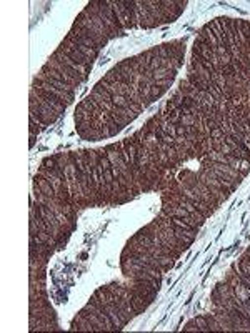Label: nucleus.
I'll use <instances>...</instances> for the list:
<instances>
[{
    "mask_svg": "<svg viewBox=\"0 0 250 333\" xmlns=\"http://www.w3.org/2000/svg\"><path fill=\"white\" fill-rule=\"evenodd\" d=\"M205 317H207V323H209V330H210V332H223L222 325H220L219 320L214 317V313L205 315Z\"/></svg>",
    "mask_w": 250,
    "mask_h": 333,
    "instance_id": "5701e85b",
    "label": "nucleus"
},
{
    "mask_svg": "<svg viewBox=\"0 0 250 333\" xmlns=\"http://www.w3.org/2000/svg\"><path fill=\"white\" fill-rule=\"evenodd\" d=\"M194 320H195V323H197V327H198V330H200V332H210L205 315H202V317H197V318H194Z\"/></svg>",
    "mask_w": 250,
    "mask_h": 333,
    "instance_id": "b1692460",
    "label": "nucleus"
},
{
    "mask_svg": "<svg viewBox=\"0 0 250 333\" xmlns=\"http://www.w3.org/2000/svg\"><path fill=\"white\" fill-rule=\"evenodd\" d=\"M33 180L39 183V187H40V190H42V193H44V195L50 197V199H55V197H57V193H55L54 187H52V183H50L49 180L45 179V177H42V175L37 174L35 177H33Z\"/></svg>",
    "mask_w": 250,
    "mask_h": 333,
    "instance_id": "f3484780",
    "label": "nucleus"
},
{
    "mask_svg": "<svg viewBox=\"0 0 250 333\" xmlns=\"http://www.w3.org/2000/svg\"><path fill=\"white\" fill-rule=\"evenodd\" d=\"M129 288V286H127ZM130 292V305H132V308L135 310V313H143L147 308H149V305L154 300H150V298L143 297V295L137 293V292H132V290H129Z\"/></svg>",
    "mask_w": 250,
    "mask_h": 333,
    "instance_id": "ddd939ff",
    "label": "nucleus"
},
{
    "mask_svg": "<svg viewBox=\"0 0 250 333\" xmlns=\"http://www.w3.org/2000/svg\"><path fill=\"white\" fill-rule=\"evenodd\" d=\"M30 90L35 92V95H37V97H40V99L44 100V102L47 103V105H50V107H52L57 113H60V115H62V113L65 112L67 105L63 103L62 100H58L57 97H54L52 94H49V92L42 90V88H37V87H32Z\"/></svg>",
    "mask_w": 250,
    "mask_h": 333,
    "instance_id": "6e6552de",
    "label": "nucleus"
},
{
    "mask_svg": "<svg viewBox=\"0 0 250 333\" xmlns=\"http://www.w3.org/2000/svg\"><path fill=\"white\" fill-rule=\"evenodd\" d=\"M37 78L42 80V82H45V83H49V85L55 87V88H58V90L69 92V94H75V87L69 85V83L58 82V80H55V78H52V77H45V75H40V74H37Z\"/></svg>",
    "mask_w": 250,
    "mask_h": 333,
    "instance_id": "dca6fc26",
    "label": "nucleus"
},
{
    "mask_svg": "<svg viewBox=\"0 0 250 333\" xmlns=\"http://www.w3.org/2000/svg\"><path fill=\"white\" fill-rule=\"evenodd\" d=\"M135 10H137V25L140 28H155V27H159V24H157L154 17L150 15L149 8H147L143 0H135Z\"/></svg>",
    "mask_w": 250,
    "mask_h": 333,
    "instance_id": "39448f33",
    "label": "nucleus"
},
{
    "mask_svg": "<svg viewBox=\"0 0 250 333\" xmlns=\"http://www.w3.org/2000/svg\"><path fill=\"white\" fill-rule=\"evenodd\" d=\"M177 69H167V67H160V69L154 70V78L155 80H165V78H175L177 75Z\"/></svg>",
    "mask_w": 250,
    "mask_h": 333,
    "instance_id": "412c9836",
    "label": "nucleus"
},
{
    "mask_svg": "<svg viewBox=\"0 0 250 333\" xmlns=\"http://www.w3.org/2000/svg\"><path fill=\"white\" fill-rule=\"evenodd\" d=\"M118 24L122 28H135L137 25V10H135V0H110Z\"/></svg>",
    "mask_w": 250,
    "mask_h": 333,
    "instance_id": "f257e3e1",
    "label": "nucleus"
},
{
    "mask_svg": "<svg viewBox=\"0 0 250 333\" xmlns=\"http://www.w3.org/2000/svg\"><path fill=\"white\" fill-rule=\"evenodd\" d=\"M47 262L49 258H45V256H40L37 254H28V267H30V270H42L47 267Z\"/></svg>",
    "mask_w": 250,
    "mask_h": 333,
    "instance_id": "6ab92c4d",
    "label": "nucleus"
},
{
    "mask_svg": "<svg viewBox=\"0 0 250 333\" xmlns=\"http://www.w3.org/2000/svg\"><path fill=\"white\" fill-rule=\"evenodd\" d=\"M32 87H37V88H42V90L49 92V94H52L54 97H57L58 100H62V102L65 103V105H69V103L74 102V97H75V94H69V92L58 90V88H55V87H52V85H49V83L42 82V80H39L37 77L33 78Z\"/></svg>",
    "mask_w": 250,
    "mask_h": 333,
    "instance_id": "423d86ee",
    "label": "nucleus"
},
{
    "mask_svg": "<svg viewBox=\"0 0 250 333\" xmlns=\"http://www.w3.org/2000/svg\"><path fill=\"white\" fill-rule=\"evenodd\" d=\"M112 103L118 108H130V100L124 95H113Z\"/></svg>",
    "mask_w": 250,
    "mask_h": 333,
    "instance_id": "4be33fe9",
    "label": "nucleus"
},
{
    "mask_svg": "<svg viewBox=\"0 0 250 333\" xmlns=\"http://www.w3.org/2000/svg\"><path fill=\"white\" fill-rule=\"evenodd\" d=\"M104 311L109 315L110 320H112L113 327H115V332H120L122 328L125 327V323L122 322L120 315H118V308H117V305H115V303H113V302H112V303H105V305H104Z\"/></svg>",
    "mask_w": 250,
    "mask_h": 333,
    "instance_id": "2eb2a0df",
    "label": "nucleus"
},
{
    "mask_svg": "<svg viewBox=\"0 0 250 333\" xmlns=\"http://www.w3.org/2000/svg\"><path fill=\"white\" fill-rule=\"evenodd\" d=\"M57 50H58V52H62L65 57L72 58L74 62H77V64H80V65L90 67V69H92V65H94V60H90V58H87L85 55H82V53H80L79 50H75V49L65 47V45H62V44H60V45L57 47Z\"/></svg>",
    "mask_w": 250,
    "mask_h": 333,
    "instance_id": "9b49d317",
    "label": "nucleus"
},
{
    "mask_svg": "<svg viewBox=\"0 0 250 333\" xmlns=\"http://www.w3.org/2000/svg\"><path fill=\"white\" fill-rule=\"evenodd\" d=\"M240 175L245 177L250 172V160H240V167H239Z\"/></svg>",
    "mask_w": 250,
    "mask_h": 333,
    "instance_id": "393cba45",
    "label": "nucleus"
},
{
    "mask_svg": "<svg viewBox=\"0 0 250 333\" xmlns=\"http://www.w3.org/2000/svg\"><path fill=\"white\" fill-rule=\"evenodd\" d=\"M28 138H30V142H28V145H30V149H33V145H35V138H37V135L28 133Z\"/></svg>",
    "mask_w": 250,
    "mask_h": 333,
    "instance_id": "bb28decb",
    "label": "nucleus"
},
{
    "mask_svg": "<svg viewBox=\"0 0 250 333\" xmlns=\"http://www.w3.org/2000/svg\"><path fill=\"white\" fill-rule=\"evenodd\" d=\"M99 17L104 20L105 27L109 28V32L112 33V39H115L118 35H124V28L118 24L115 14H113V8L110 0H99Z\"/></svg>",
    "mask_w": 250,
    "mask_h": 333,
    "instance_id": "7ed1b4c3",
    "label": "nucleus"
},
{
    "mask_svg": "<svg viewBox=\"0 0 250 333\" xmlns=\"http://www.w3.org/2000/svg\"><path fill=\"white\" fill-rule=\"evenodd\" d=\"M215 290H217V292L222 295L223 298H227V300H232V298L235 297V292H234V286H232L230 283H228V282H220V283H217L215 285Z\"/></svg>",
    "mask_w": 250,
    "mask_h": 333,
    "instance_id": "aec40b11",
    "label": "nucleus"
},
{
    "mask_svg": "<svg viewBox=\"0 0 250 333\" xmlns=\"http://www.w3.org/2000/svg\"><path fill=\"white\" fill-rule=\"evenodd\" d=\"M110 113H112L113 120H115L118 125H122V127H127V125H130L139 117L137 113L132 112L130 108H118V107H113V110L110 112Z\"/></svg>",
    "mask_w": 250,
    "mask_h": 333,
    "instance_id": "9d476101",
    "label": "nucleus"
},
{
    "mask_svg": "<svg viewBox=\"0 0 250 333\" xmlns=\"http://www.w3.org/2000/svg\"><path fill=\"white\" fill-rule=\"evenodd\" d=\"M79 105H80V107L83 108V110H87L88 113H94L95 117H100L102 113H104V110H102V108L99 107V103H97L95 100L92 99L90 95H88V97H85V99H83L82 102H80Z\"/></svg>",
    "mask_w": 250,
    "mask_h": 333,
    "instance_id": "a211bd4d",
    "label": "nucleus"
},
{
    "mask_svg": "<svg viewBox=\"0 0 250 333\" xmlns=\"http://www.w3.org/2000/svg\"><path fill=\"white\" fill-rule=\"evenodd\" d=\"M70 330L72 332H95L94 325L90 323V320H88L83 313H80V311L77 313V317L72 320Z\"/></svg>",
    "mask_w": 250,
    "mask_h": 333,
    "instance_id": "4468645a",
    "label": "nucleus"
},
{
    "mask_svg": "<svg viewBox=\"0 0 250 333\" xmlns=\"http://www.w3.org/2000/svg\"><path fill=\"white\" fill-rule=\"evenodd\" d=\"M227 135H225V132H223L222 128L220 127H217V128H214L210 132V138H214V140H220V138H225Z\"/></svg>",
    "mask_w": 250,
    "mask_h": 333,
    "instance_id": "a878e982",
    "label": "nucleus"
},
{
    "mask_svg": "<svg viewBox=\"0 0 250 333\" xmlns=\"http://www.w3.org/2000/svg\"><path fill=\"white\" fill-rule=\"evenodd\" d=\"M160 7L165 17V24H172L184 14L187 0H160Z\"/></svg>",
    "mask_w": 250,
    "mask_h": 333,
    "instance_id": "20e7f679",
    "label": "nucleus"
},
{
    "mask_svg": "<svg viewBox=\"0 0 250 333\" xmlns=\"http://www.w3.org/2000/svg\"><path fill=\"white\" fill-rule=\"evenodd\" d=\"M122 147H124V150H122V157H124L125 163L130 167V170L135 167V162H137V145L134 143L132 137H127L122 140Z\"/></svg>",
    "mask_w": 250,
    "mask_h": 333,
    "instance_id": "1a4fd4ad",
    "label": "nucleus"
},
{
    "mask_svg": "<svg viewBox=\"0 0 250 333\" xmlns=\"http://www.w3.org/2000/svg\"><path fill=\"white\" fill-rule=\"evenodd\" d=\"M50 57H54L55 60L57 62H60V64H63V65H67L69 67V69H72L74 72H77V74H80L83 77V80H87V77H88V74H90V67H85V65H80V64H77V62H74L72 60V58H69V57H65L63 55L62 52H58L57 49H55V52L52 53V55Z\"/></svg>",
    "mask_w": 250,
    "mask_h": 333,
    "instance_id": "0eeeda50",
    "label": "nucleus"
},
{
    "mask_svg": "<svg viewBox=\"0 0 250 333\" xmlns=\"http://www.w3.org/2000/svg\"><path fill=\"white\" fill-rule=\"evenodd\" d=\"M39 74H40V75H45V77H52V78H55V80H58V82L69 83V85L75 87V88H77V87L80 85L79 82H75V80L72 78V77H69V75L62 74V72H58V70L50 69V67H47V65L42 67V69L39 70Z\"/></svg>",
    "mask_w": 250,
    "mask_h": 333,
    "instance_id": "f8f14e48",
    "label": "nucleus"
},
{
    "mask_svg": "<svg viewBox=\"0 0 250 333\" xmlns=\"http://www.w3.org/2000/svg\"><path fill=\"white\" fill-rule=\"evenodd\" d=\"M28 113L35 115L45 127L55 124V122L58 120V117H60V113H57L50 105L45 103L40 97H37L33 90H30V94H28Z\"/></svg>",
    "mask_w": 250,
    "mask_h": 333,
    "instance_id": "f03ea898",
    "label": "nucleus"
}]
</instances>
